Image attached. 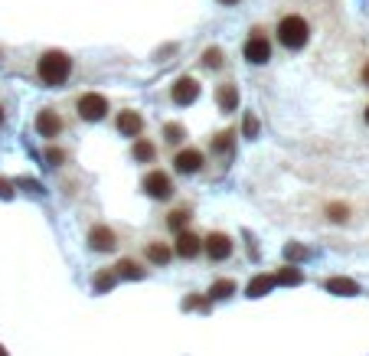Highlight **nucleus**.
<instances>
[{
    "label": "nucleus",
    "instance_id": "f257e3e1",
    "mask_svg": "<svg viewBox=\"0 0 369 356\" xmlns=\"http://www.w3.org/2000/svg\"><path fill=\"white\" fill-rule=\"evenodd\" d=\"M36 72H40V79H43L46 85H62L66 79H69V72H72V59L62 50H49V52L40 56Z\"/></svg>",
    "mask_w": 369,
    "mask_h": 356
},
{
    "label": "nucleus",
    "instance_id": "f03ea898",
    "mask_svg": "<svg viewBox=\"0 0 369 356\" xmlns=\"http://www.w3.org/2000/svg\"><path fill=\"white\" fill-rule=\"evenodd\" d=\"M308 36H310V26L304 17L298 13H288V17L278 23V40H281L284 50H304L308 46Z\"/></svg>",
    "mask_w": 369,
    "mask_h": 356
},
{
    "label": "nucleus",
    "instance_id": "7ed1b4c3",
    "mask_svg": "<svg viewBox=\"0 0 369 356\" xmlns=\"http://www.w3.org/2000/svg\"><path fill=\"white\" fill-rule=\"evenodd\" d=\"M141 187H144V193L151 196V200H170V196H173L170 177H167V173H160V170H151Z\"/></svg>",
    "mask_w": 369,
    "mask_h": 356
},
{
    "label": "nucleus",
    "instance_id": "20e7f679",
    "mask_svg": "<svg viewBox=\"0 0 369 356\" xmlns=\"http://www.w3.org/2000/svg\"><path fill=\"white\" fill-rule=\"evenodd\" d=\"M105 111H108V102H105V95L98 92H88L78 98V118H86V121H102L105 118Z\"/></svg>",
    "mask_w": 369,
    "mask_h": 356
},
{
    "label": "nucleus",
    "instance_id": "39448f33",
    "mask_svg": "<svg viewBox=\"0 0 369 356\" xmlns=\"http://www.w3.org/2000/svg\"><path fill=\"white\" fill-rule=\"evenodd\" d=\"M170 95H173V102H177V105H193L199 98V82L193 76H183V79L173 82Z\"/></svg>",
    "mask_w": 369,
    "mask_h": 356
},
{
    "label": "nucleus",
    "instance_id": "423d86ee",
    "mask_svg": "<svg viewBox=\"0 0 369 356\" xmlns=\"http://www.w3.org/2000/svg\"><path fill=\"white\" fill-rule=\"evenodd\" d=\"M245 59H249L252 66H265V62L271 59V46H268V40L262 33H255L245 42Z\"/></svg>",
    "mask_w": 369,
    "mask_h": 356
},
{
    "label": "nucleus",
    "instance_id": "0eeeda50",
    "mask_svg": "<svg viewBox=\"0 0 369 356\" xmlns=\"http://www.w3.org/2000/svg\"><path fill=\"white\" fill-rule=\"evenodd\" d=\"M206 255L213 262H226L232 255V239L226 236V232H213V236L206 239Z\"/></svg>",
    "mask_w": 369,
    "mask_h": 356
},
{
    "label": "nucleus",
    "instance_id": "6e6552de",
    "mask_svg": "<svg viewBox=\"0 0 369 356\" xmlns=\"http://www.w3.org/2000/svg\"><path fill=\"white\" fill-rule=\"evenodd\" d=\"M88 246H92V252H112V248L118 246V236H115L108 226H95V229L88 232Z\"/></svg>",
    "mask_w": 369,
    "mask_h": 356
},
{
    "label": "nucleus",
    "instance_id": "1a4fd4ad",
    "mask_svg": "<svg viewBox=\"0 0 369 356\" xmlns=\"http://www.w3.org/2000/svg\"><path fill=\"white\" fill-rule=\"evenodd\" d=\"M173 167H177V173H197L203 167V154L197 147H187V151H180L173 157Z\"/></svg>",
    "mask_w": 369,
    "mask_h": 356
},
{
    "label": "nucleus",
    "instance_id": "9d476101",
    "mask_svg": "<svg viewBox=\"0 0 369 356\" xmlns=\"http://www.w3.org/2000/svg\"><path fill=\"white\" fill-rule=\"evenodd\" d=\"M36 131H40L43 137H56L62 131V118L52 108H43L40 115H36Z\"/></svg>",
    "mask_w": 369,
    "mask_h": 356
},
{
    "label": "nucleus",
    "instance_id": "9b49d317",
    "mask_svg": "<svg viewBox=\"0 0 369 356\" xmlns=\"http://www.w3.org/2000/svg\"><path fill=\"white\" fill-rule=\"evenodd\" d=\"M199 248H203V242H199L193 232H180V236H177V246H173V252L180 255V258H197Z\"/></svg>",
    "mask_w": 369,
    "mask_h": 356
},
{
    "label": "nucleus",
    "instance_id": "f8f14e48",
    "mask_svg": "<svg viewBox=\"0 0 369 356\" xmlns=\"http://www.w3.org/2000/svg\"><path fill=\"white\" fill-rule=\"evenodd\" d=\"M141 127H144V118H141L138 111H121L118 115V131L124 137H138Z\"/></svg>",
    "mask_w": 369,
    "mask_h": 356
},
{
    "label": "nucleus",
    "instance_id": "ddd939ff",
    "mask_svg": "<svg viewBox=\"0 0 369 356\" xmlns=\"http://www.w3.org/2000/svg\"><path fill=\"white\" fill-rule=\"evenodd\" d=\"M327 291L340 297H353V294H360V285L353 278H327Z\"/></svg>",
    "mask_w": 369,
    "mask_h": 356
},
{
    "label": "nucleus",
    "instance_id": "4468645a",
    "mask_svg": "<svg viewBox=\"0 0 369 356\" xmlns=\"http://www.w3.org/2000/svg\"><path fill=\"white\" fill-rule=\"evenodd\" d=\"M216 98H219V108L223 111L239 108V88H235V85H219V95H216Z\"/></svg>",
    "mask_w": 369,
    "mask_h": 356
},
{
    "label": "nucleus",
    "instance_id": "2eb2a0df",
    "mask_svg": "<svg viewBox=\"0 0 369 356\" xmlns=\"http://www.w3.org/2000/svg\"><path fill=\"white\" fill-rule=\"evenodd\" d=\"M271 288H275V275H255V278L249 281V297H262Z\"/></svg>",
    "mask_w": 369,
    "mask_h": 356
},
{
    "label": "nucleus",
    "instance_id": "dca6fc26",
    "mask_svg": "<svg viewBox=\"0 0 369 356\" xmlns=\"http://www.w3.org/2000/svg\"><path fill=\"white\" fill-rule=\"evenodd\" d=\"M147 258L154 265H167L173 258V248L163 246V242H151V246H147Z\"/></svg>",
    "mask_w": 369,
    "mask_h": 356
},
{
    "label": "nucleus",
    "instance_id": "f3484780",
    "mask_svg": "<svg viewBox=\"0 0 369 356\" xmlns=\"http://www.w3.org/2000/svg\"><path fill=\"white\" fill-rule=\"evenodd\" d=\"M115 278H144V268L131 258H121L118 268H115Z\"/></svg>",
    "mask_w": 369,
    "mask_h": 356
},
{
    "label": "nucleus",
    "instance_id": "a211bd4d",
    "mask_svg": "<svg viewBox=\"0 0 369 356\" xmlns=\"http://www.w3.org/2000/svg\"><path fill=\"white\" fill-rule=\"evenodd\" d=\"M187 222H189V209H173L170 216H167V226H170L173 232H187Z\"/></svg>",
    "mask_w": 369,
    "mask_h": 356
},
{
    "label": "nucleus",
    "instance_id": "6ab92c4d",
    "mask_svg": "<svg viewBox=\"0 0 369 356\" xmlns=\"http://www.w3.org/2000/svg\"><path fill=\"white\" fill-rule=\"evenodd\" d=\"M235 291V281H229V278H223V281H216L213 288H209V297L213 301H226V297Z\"/></svg>",
    "mask_w": 369,
    "mask_h": 356
},
{
    "label": "nucleus",
    "instance_id": "aec40b11",
    "mask_svg": "<svg viewBox=\"0 0 369 356\" xmlns=\"http://www.w3.org/2000/svg\"><path fill=\"white\" fill-rule=\"evenodd\" d=\"M304 281V275H300V268H281V272L275 275V285H300Z\"/></svg>",
    "mask_w": 369,
    "mask_h": 356
},
{
    "label": "nucleus",
    "instance_id": "412c9836",
    "mask_svg": "<svg viewBox=\"0 0 369 356\" xmlns=\"http://www.w3.org/2000/svg\"><path fill=\"white\" fill-rule=\"evenodd\" d=\"M134 161H141V163L154 161V144L151 141H134Z\"/></svg>",
    "mask_w": 369,
    "mask_h": 356
},
{
    "label": "nucleus",
    "instance_id": "4be33fe9",
    "mask_svg": "<svg viewBox=\"0 0 369 356\" xmlns=\"http://www.w3.org/2000/svg\"><path fill=\"white\" fill-rule=\"evenodd\" d=\"M115 281H118V278H115V272H98V275H95V291H98V294H105V291L112 288Z\"/></svg>",
    "mask_w": 369,
    "mask_h": 356
},
{
    "label": "nucleus",
    "instance_id": "5701e85b",
    "mask_svg": "<svg viewBox=\"0 0 369 356\" xmlns=\"http://www.w3.org/2000/svg\"><path fill=\"white\" fill-rule=\"evenodd\" d=\"M203 66H206V69H219V66H223V50L209 46V50L203 52Z\"/></svg>",
    "mask_w": 369,
    "mask_h": 356
},
{
    "label": "nucleus",
    "instance_id": "b1692460",
    "mask_svg": "<svg viewBox=\"0 0 369 356\" xmlns=\"http://www.w3.org/2000/svg\"><path fill=\"white\" fill-rule=\"evenodd\" d=\"M232 137H235V134H232V131H223V134H219V137H216V141H213V151L226 154V151H229V147H232Z\"/></svg>",
    "mask_w": 369,
    "mask_h": 356
},
{
    "label": "nucleus",
    "instance_id": "393cba45",
    "mask_svg": "<svg viewBox=\"0 0 369 356\" xmlns=\"http://www.w3.org/2000/svg\"><path fill=\"white\" fill-rule=\"evenodd\" d=\"M163 134H167L170 144H180V141H183V127L180 125H167V127H163Z\"/></svg>",
    "mask_w": 369,
    "mask_h": 356
},
{
    "label": "nucleus",
    "instance_id": "a878e982",
    "mask_svg": "<svg viewBox=\"0 0 369 356\" xmlns=\"http://www.w3.org/2000/svg\"><path fill=\"white\" fill-rule=\"evenodd\" d=\"M327 212H330V219L334 222H346V206H340V203H334V206H327Z\"/></svg>",
    "mask_w": 369,
    "mask_h": 356
},
{
    "label": "nucleus",
    "instance_id": "bb28decb",
    "mask_svg": "<svg viewBox=\"0 0 369 356\" xmlns=\"http://www.w3.org/2000/svg\"><path fill=\"white\" fill-rule=\"evenodd\" d=\"M284 255H288V258H294V262H298V258H308V248H300V246H294V242H291V246H284Z\"/></svg>",
    "mask_w": 369,
    "mask_h": 356
},
{
    "label": "nucleus",
    "instance_id": "cd10ccee",
    "mask_svg": "<svg viewBox=\"0 0 369 356\" xmlns=\"http://www.w3.org/2000/svg\"><path fill=\"white\" fill-rule=\"evenodd\" d=\"M62 157H66V154H62L59 147H49V151H46V161H49V167H59Z\"/></svg>",
    "mask_w": 369,
    "mask_h": 356
},
{
    "label": "nucleus",
    "instance_id": "c85d7f7f",
    "mask_svg": "<svg viewBox=\"0 0 369 356\" xmlns=\"http://www.w3.org/2000/svg\"><path fill=\"white\" fill-rule=\"evenodd\" d=\"M258 134V121H255V115H249L245 118V137H255Z\"/></svg>",
    "mask_w": 369,
    "mask_h": 356
},
{
    "label": "nucleus",
    "instance_id": "c756f323",
    "mask_svg": "<svg viewBox=\"0 0 369 356\" xmlns=\"http://www.w3.org/2000/svg\"><path fill=\"white\" fill-rule=\"evenodd\" d=\"M0 196H4V200H10V196H13V187H10V180H4V177H0Z\"/></svg>",
    "mask_w": 369,
    "mask_h": 356
},
{
    "label": "nucleus",
    "instance_id": "7c9ffc66",
    "mask_svg": "<svg viewBox=\"0 0 369 356\" xmlns=\"http://www.w3.org/2000/svg\"><path fill=\"white\" fill-rule=\"evenodd\" d=\"M363 82L369 85V62H366V66H363Z\"/></svg>",
    "mask_w": 369,
    "mask_h": 356
},
{
    "label": "nucleus",
    "instance_id": "2f4dec72",
    "mask_svg": "<svg viewBox=\"0 0 369 356\" xmlns=\"http://www.w3.org/2000/svg\"><path fill=\"white\" fill-rule=\"evenodd\" d=\"M219 4H239V0H219Z\"/></svg>",
    "mask_w": 369,
    "mask_h": 356
},
{
    "label": "nucleus",
    "instance_id": "473e14b6",
    "mask_svg": "<svg viewBox=\"0 0 369 356\" xmlns=\"http://www.w3.org/2000/svg\"><path fill=\"white\" fill-rule=\"evenodd\" d=\"M0 356H7V350H4V347H0Z\"/></svg>",
    "mask_w": 369,
    "mask_h": 356
},
{
    "label": "nucleus",
    "instance_id": "72a5a7b5",
    "mask_svg": "<svg viewBox=\"0 0 369 356\" xmlns=\"http://www.w3.org/2000/svg\"><path fill=\"white\" fill-rule=\"evenodd\" d=\"M366 125H369V108H366Z\"/></svg>",
    "mask_w": 369,
    "mask_h": 356
},
{
    "label": "nucleus",
    "instance_id": "f704fd0d",
    "mask_svg": "<svg viewBox=\"0 0 369 356\" xmlns=\"http://www.w3.org/2000/svg\"><path fill=\"white\" fill-rule=\"evenodd\" d=\"M0 121H4V108H0Z\"/></svg>",
    "mask_w": 369,
    "mask_h": 356
}]
</instances>
